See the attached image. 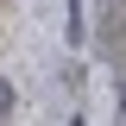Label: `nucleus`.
Masks as SVG:
<instances>
[{"label": "nucleus", "instance_id": "nucleus-1", "mask_svg": "<svg viewBox=\"0 0 126 126\" xmlns=\"http://www.w3.org/2000/svg\"><path fill=\"white\" fill-rule=\"evenodd\" d=\"M82 32H88V0H69V25H63V38L82 44Z\"/></svg>", "mask_w": 126, "mask_h": 126}, {"label": "nucleus", "instance_id": "nucleus-2", "mask_svg": "<svg viewBox=\"0 0 126 126\" xmlns=\"http://www.w3.org/2000/svg\"><path fill=\"white\" fill-rule=\"evenodd\" d=\"M0 113H13V82L0 76Z\"/></svg>", "mask_w": 126, "mask_h": 126}, {"label": "nucleus", "instance_id": "nucleus-3", "mask_svg": "<svg viewBox=\"0 0 126 126\" xmlns=\"http://www.w3.org/2000/svg\"><path fill=\"white\" fill-rule=\"evenodd\" d=\"M120 120H126V82H120Z\"/></svg>", "mask_w": 126, "mask_h": 126}, {"label": "nucleus", "instance_id": "nucleus-4", "mask_svg": "<svg viewBox=\"0 0 126 126\" xmlns=\"http://www.w3.org/2000/svg\"><path fill=\"white\" fill-rule=\"evenodd\" d=\"M69 126H82V120H69Z\"/></svg>", "mask_w": 126, "mask_h": 126}]
</instances>
